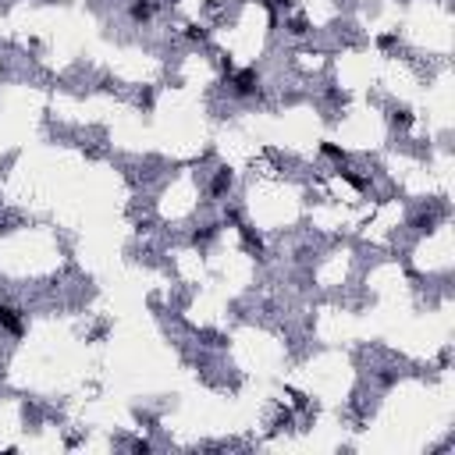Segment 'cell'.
Wrapping results in <instances>:
<instances>
[{
    "instance_id": "cell-1",
    "label": "cell",
    "mask_w": 455,
    "mask_h": 455,
    "mask_svg": "<svg viewBox=\"0 0 455 455\" xmlns=\"http://www.w3.org/2000/svg\"><path fill=\"white\" fill-rule=\"evenodd\" d=\"M256 93H260V75H256V71H238V75L231 78V96L249 100V96H256Z\"/></svg>"
},
{
    "instance_id": "cell-2",
    "label": "cell",
    "mask_w": 455,
    "mask_h": 455,
    "mask_svg": "<svg viewBox=\"0 0 455 455\" xmlns=\"http://www.w3.org/2000/svg\"><path fill=\"white\" fill-rule=\"evenodd\" d=\"M0 327L11 331V335H22V327H25V324H22V313H18L15 306H4V302H0Z\"/></svg>"
},
{
    "instance_id": "cell-3",
    "label": "cell",
    "mask_w": 455,
    "mask_h": 455,
    "mask_svg": "<svg viewBox=\"0 0 455 455\" xmlns=\"http://www.w3.org/2000/svg\"><path fill=\"white\" fill-rule=\"evenodd\" d=\"M153 15H157V4H153V0H132V8H128V18H132L135 25H139V22H149Z\"/></svg>"
},
{
    "instance_id": "cell-4",
    "label": "cell",
    "mask_w": 455,
    "mask_h": 455,
    "mask_svg": "<svg viewBox=\"0 0 455 455\" xmlns=\"http://www.w3.org/2000/svg\"><path fill=\"white\" fill-rule=\"evenodd\" d=\"M189 39H199V43H203V39H206V32H203L199 25H192V29H189Z\"/></svg>"
},
{
    "instance_id": "cell-5",
    "label": "cell",
    "mask_w": 455,
    "mask_h": 455,
    "mask_svg": "<svg viewBox=\"0 0 455 455\" xmlns=\"http://www.w3.org/2000/svg\"><path fill=\"white\" fill-rule=\"evenodd\" d=\"M324 157H335V160H342V149H338V146H324Z\"/></svg>"
}]
</instances>
